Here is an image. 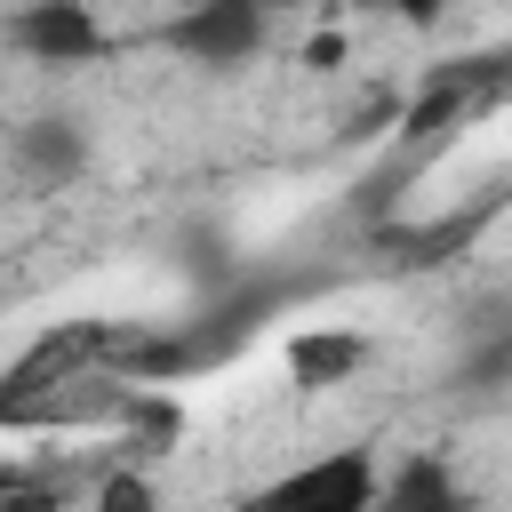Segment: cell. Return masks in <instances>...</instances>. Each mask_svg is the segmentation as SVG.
I'll list each match as a JSON object with an SVG mask.
<instances>
[{
  "label": "cell",
  "instance_id": "13",
  "mask_svg": "<svg viewBox=\"0 0 512 512\" xmlns=\"http://www.w3.org/2000/svg\"><path fill=\"white\" fill-rule=\"evenodd\" d=\"M176 8H208V0H176Z\"/></svg>",
  "mask_w": 512,
  "mask_h": 512
},
{
  "label": "cell",
  "instance_id": "11",
  "mask_svg": "<svg viewBox=\"0 0 512 512\" xmlns=\"http://www.w3.org/2000/svg\"><path fill=\"white\" fill-rule=\"evenodd\" d=\"M152 496H160V488H152L144 472H112V480H96V504H104V512H144Z\"/></svg>",
  "mask_w": 512,
  "mask_h": 512
},
{
  "label": "cell",
  "instance_id": "9",
  "mask_svg": "<svg viewBox=\"0 0 512 512\" xmlns=\"http://www.w3.org/2000/svg\"><path fill=\"white\" fill-rule=\"evenodd\" d=\"M384 504H392V512H456V504H472V488L456 480V464H448V456L416 448L408 464H392V472H384Z\"/></svg>",
  "mask_w": 512,
  "mask_h": 512
},
{
  "label": "cell",
  "instance_id": "10",
  "mask_svg": "<svg viewBox=\"0 0 512 512\" xmlns=\"http://www.w3.org/2000/svg\"><path fill=\"white\" fill-rule=\"evenodd\" d=\"M328 8H360V16H392V24H408V32H432L456 0H328Z\"/></svg>",
  "mask_w": 512,
  "mask_h": 512
},
{
  "label": "cell",
  "instance_id": "5",
  "mask_svg": "<svg viewBox=\"0 0 512 512\" xmlns=\"http://www.w3.org/2000/svg\"><path fill=\"white\" fill-rule=\"evenodd\" d=\"M256 504H288V512H376L384 504V464L368 448H328V456L264 480Z\"/></svg>",
  "mask_w": 512,
  "mask_h": 512
},
{
  "label": "cell",
  "instance_id": "2",
  "mask_svg": "<svg viewBox=\"0 0 512 512\" xmlns=\"http://www.w3.org/2000/svg\"><path fill=\"white\" fill-rule=\"evenodd\" d=\"M488 88H496V56H456V64H432V72L416 80V96H400L392 152L424 168V152H440V144L472 120V104H480Z\"/></svg>",
  "mask_w": 512,
  "mask_h": 512
},
{
  "label": "cell",
  "instance_id": "12",
  "mask_svg": "<svg viewBox=\"0 0 512 512\" xmlns=\"http://www.w3.org/2000/svg\"><path fill=\"white\" fill-rule=\"evenodd\" d=\"M304 64H312V72H336V64H344V32H312V40H304Z\"/></svg>",
  "mask_w": 512,
  "mask_h": 512
},
{
  "label": "cell",
  "instance_id": "8",
  "mask_svg": "<svg viewBox=\"0 0 512 512\" xmlns=\"http://www.w3.org/2000/svg\"><path fill=\"white\" fill-rule=\"evenodd\" d=\"M280 360H288V384H296V392H328V384H352V376L376 360V336L320 320V328H296Z\"/></svg>",
  "mask_w": 512,
  "mask_h": 512
},
{
  "label": "cell",
  "instance_id": "4",
  "mask_svg": "<svg viewBox=\"0 0 512 512\" xmlns=\"http://www.w3.org/2000/svg\"><path fill=\"white\" fill-rule=\"evenodd\" d=\"M0 40H8L24 64H40V72H80V64H96V56L112 48L96 0H16V8L0 16Z\"/></svg>",
  "mask_w": 512,
  "mask_h": 512
},
{
  "label": "cell",
  "instance_id": "7",
  "mask_svg": "<svg viewBox=\"0 0 512 512\" xmlns=\"http://www.w3.org/2000/svg\"><path fill=\"white\" fill-rule=\"evenodd\" d=\"M456 392H504L512 384V296H480L464 312V344L448 368Z\"/></svg>",
  "mask_w": 512,
  "mask_h": 512
},
{
  "label": "cell",
  "instance_id": "1",
  "mask_svg": "<svg viewBox=\"0 0 512 512\" xmlns=\"http://www.w3.org/2000/svg\"><path fill=\"white\" fill-rule=\"evenodd\" d=\"M112 328L120 320H48L40 336H24L16 360L0 368V432H32L40 400H56L64 384L112 368Z\"/></svg>",
  "mask_w": 512,
  "mask_h": 512
},
{
  "label": "cell",
  "instance_id": "3",
  "mask_svg": "<svg viewBox=\"0 0 512 512\" xmlns=\"http://www.w3.org/2000/svg\"><path fill=\"white\" fill-rule=\"evenodd\" d=\"M264 40H272V0H208L160 24V48L184 56L192 72H240L264 56Z\"/></svg>",
  "mask_w": 512,
  "mask_h": 512
},
{
  "label": "cell",
  "instance_id": "6",
  "mask_svg": "<svg viewBox=\"0 0 512 512\" xmlns=\"http://www.w3.org/2000/svg\"><path fill=\"white\" fill-rule=\"evenodd\" d=\"M88 160H96V136H88L80 112H32V120L8 128V168H16L24 184H40V192L80 184Z\"/></svg>",
  "mask_w": 512,
  "mask_h": 512
}]
</instances>
